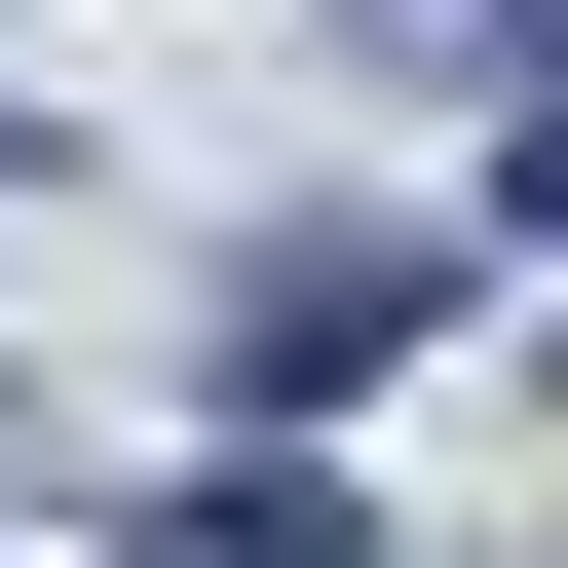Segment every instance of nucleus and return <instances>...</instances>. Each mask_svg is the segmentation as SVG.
<instances>
[{"mask_svg": "<svg viewBox=\"0 0 568 568\" xmlns=\"http://www.w3.org/2000/svg\"><path fill=\"white\" fill-rule=\"evenodd\" d=\"M417 304H455V265H417V227H379V265H265V304H227V417H304V379H379Z\"/></svg>", "mask_w": 568, "mask_h": 568, "instance_id": "nucleus-1", "label": "nucleus"}]
</instances>
